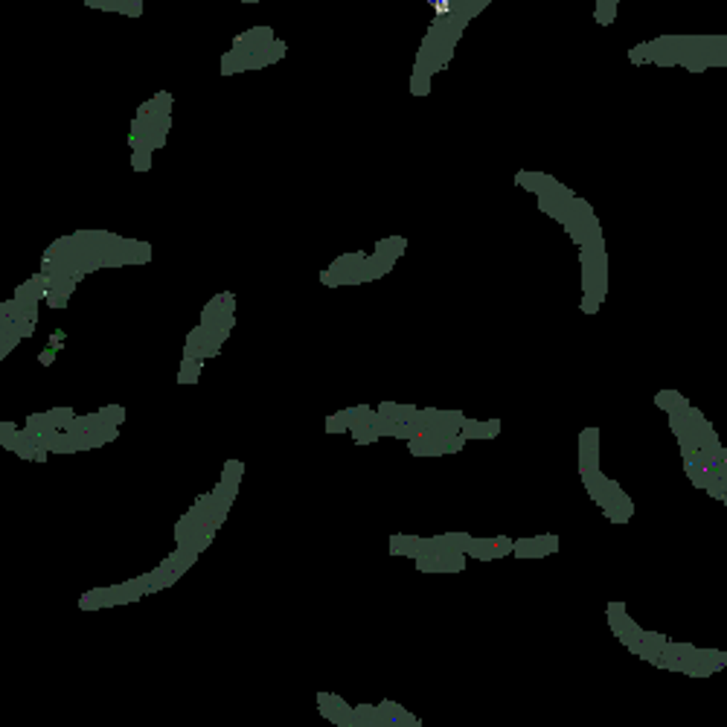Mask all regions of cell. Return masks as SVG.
<instances>
[{
  "label": "cell",
  "instance_id": "1",
  "mask_svg": "<svg viewBox=\"0 0 727 727\" xmlns=\"http://www.w3.org/2000/svg\"><path fill=\"white\" fill-rule=\"evenodd\" d=\"M582 471H594V468H599L597 465V428H591V430H585L582 433Z\"/></svg>",
  "mask_w": 727,
  "mask_h": 727
}]
</instances>
